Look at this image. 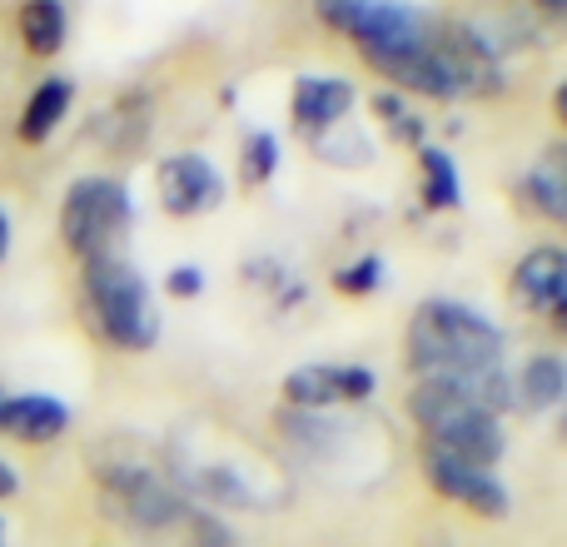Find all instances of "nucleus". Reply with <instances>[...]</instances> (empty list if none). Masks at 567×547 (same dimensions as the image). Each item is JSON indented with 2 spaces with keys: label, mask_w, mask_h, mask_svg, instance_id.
Wrapping results in <instances>:
<instances>
[{
  "label": "nucleus",
  "mask_w": 567,
  "mask_h": 547,
  "mask_svg": "<svg viewBox=\"0 0 567 547\" xmlns=\"http://www.w3.org/2000/svg\"><path fill=\"white\" fill-rule=\"evenodd\" d=\"M403 353H409V369L419 373V383H449L498 419L513 409L508 339L473 303L423 299L409 319Z\"/></svg>",
  "instance_id": "nucleus-1"
},
{
  "label": "nucleus",
  "mask_w": 567,
  "mask_h": 547,
  "mask_svg": "<svg viewBox=\"0 0 567 547\" xmlns=\"http://www.w3.org/2000/svg\"><path fill=\"white\" fill-rule=\"evenodd\" d=\"M409 419L419 423L423 448H439V453H449V458L478 463V468H498V458L508 453V433H503L498 413L478 409V403L463 399L449 383H413Z\"/></svg>",
  "instance_id": "nucleus-2"
},
{
  "label": "nucleus",
  "mask_w": 567,
  "mask_h": 547,
  "mask_svg": "<svg viewBox=\"0 0 567 547\" xmlns=\"http://www.w3.org/2000/svg\"><path fill=\"white\" fill-rule=\"evenodd\" d=\"M85 313L110 349L145 353L159 343L155 293H150L145 274L135 265H125L120 255L90 259L85 265Z\"/></svg>",
  "instance_id": "nucleus-3"
},
{
  "label": "nucleus",
  "mask_w": 567,
  "mask_h": 547,
  "mask_svg": "<svg viewBox=\"0 0 567 547\" xmlns=\"http://www.w3.org/2000/svg\"><path fill=\"white\" fill-rule=\"evenodd\" d=\"M135 225V199L110 175H80L60 199V239L75 259H105Z\"/></svg>",
  "instance_id": "nucleus-4"
},
{
  "label": "nucleus",
  "mask_w": 567,
  "mask_h": 547,
  "mask_svg": "<svg viewBox=\"0 0 567 547\" xmlns=\"http://www.w3.org/2000/svg\"><path fill=\"white\" fill-rule=\"evenodd\" d=\"M100 493H105L110 513L145 533H169L189 528L195 518V503L179 493V483H169L165 473H155L150 463L140 458H115V463H100Z\"/></svg>",
  "instance_id": "nucleus-5"
},
{
  "label": "nucleus",
  "mask_w": 567,
  "mask_h": 547,
  "mask_svg": "<svg viewBox=\"0 0 567 547\" xmlns=\"http://www.w3.org/2000/svg\"><path fill=\"white\" fill-rule=\"evenodd\" d=\"M423 473H429L433 493H443V498L458 503V508L478 513V518H508L513 498H508V488H503V478L493 468L449 458V453H439V448H423Z\"/></svg>",
  "instance_id": "nucleus-6"
},
{
  "label": "nucleus",
  "mask_w": 567,
  "mask_h": 547,
  "mask_svg": "<svg viewBox=\"0 0 567 547\" xmlns=\"http://www.w3.org/2000/svg\"><path fill=\"white\" fill-rule=\"evenodd\" d=\"M373 389H379V379L363 363H303V369H293L284 379V403L319 413V409H339V403L373 399Z\"/></svg>",
  "instance_id": "nucleus-7"
},
{
  "label": "nucleus",
  "mask_w": 567,
  "mask_h": 547,
  "mask_svg": "<svg viewBox=\"0 0 567 547\" xmlns=\"http://www.w3.org/2000/svg\"><path fill=\"white\" fill-rule=\"evenodd\" d=\"M155 189H159V205H165L175 219L215 215L229 195L225 175H219L215 159H205V155H169L155 175Z\"/></svg>",
  "instance_id": "nucleus-8"
},
{
  "label": "nucleus",
  "mask_w": 567,
  "mask_h": 547,
  "mask_svg": "<svg viewBox=\"0 0 567 547\" xmlns=\"http://www.w3.org/2000/svg\"><path fill=\"white\" fill-rule=\"evenodd\" d=\"M508 289L528 313H543L548 323H563L567 319V255L558 245L528 249V255L513 265Z\"/></svg>",
  "instance_id": "nucleus-9"
},
{
  "label": "nucleus",
  "mask_w": 567,
  "mask_h": 547,
  "mask_svg": "<svg viewBox=\"0 0 567 547\" xmlns=\"http://www.w3.org/2000/svg\"><path fill=\"white\" fill-rule=\"evenodd\" d=\"M353 100H359V90H353L349 80H339V75H299L293 80L289 120H293V130H299L303 140L319 145L323 135H333V130L349 120Z\"/></svg>",
  "instance_id": "nucleus-10"
},
{
  "label": "nucleus",
  "mask_w": 567,
  "mask_h": 547,
  "mask_svg": "<svg viewBox=\"0 0 567 547\" xmlns=\"http://www.w3.org/2000/svg\"><path fill=\"white\" fill-rule=\"evenodd\" d=\"M70 429V403L55 393H16L0 403V433L20 443H55Z\"/></svg>",
  "instance_id": "nucleus-11"
},
{
  "label": "nucleus",
  "mask_w": 567,
  "mask_h": 547,
  "mask_svg": "<svg viewBox=\"0 0 567 547\" xmlns=\"http://www.w3.org/2000/svg\"><path fill=\"white\" fill-rule=\"evenodd\" d=\"M70 105H75V85H70L65 75L40 80V85L30 90L25 110H20V140H25V145H45V140L65 125Z\"/></svg>",
  "instance_id": "nucleus-12"
},
{
  "label": "nucleus",
  "mask_w": 567,
  "mask_h": 547,
  "mask_svg": "<svg viewBox=\"0 0 567 547\" xmlns=\"http://www.w3.org/2000/svg\"><path fill=\"white\" fill-rule=\"evenodd\" d=\"M563 389H567V369L558 353H533L518 369V379H513V403L523 413H548L563 403Z\"/></svg>",
  "instance_id": "nucleus-13"
},
{
  "label": "nucleus",
  "mask_w": 567,
  "mask_h": 547,
  "mask_svg": "<svg viewBox=\"0 0 567 547\" xmlns=\"http://www.w3.org/2000/svg\"><path fill=\"white\" fill-rule=\"evenodd\" d=\"M16 25L30 55H55L70 40V10H65V0H25Z\"/></svg>",
  "instance_id": "nucleus-14"
},
{
  "label": "nucleus",
  "mask_w": 567,
  "mask_h": 547,
  "mask_svg": "<svg viewBox=\"0 0 567 547\" xmlns=\"http://www.w3.org/2000/svg\"><path fill=\"white\" fill-rule=\"evenodd\" d=\"M419 165H423V205L449 215V209H463V175L458 159L443 145H419Z\"/></svg>",
  "instance_id": "nucleus-15"
},
{
  "label": "nucleus",
  "mask_w": 567,
  "mask_h": 547,
  "mask_svg": "<svg viewBox=\"0 0 567 547\" xmlns=\"http://www.w3.org/2000/svg\"><path fill=\"white\" fill-rule=\"evenodd\" d=\"M523 199H528L543 219H553V225L567 219V185H563V155L558 149H553L543 165L528 169V179H523Z\"/></svg>",
  "instance_id": "nucleus-16"
},
{
  "label": "nucleus",
  "mask_w": 567,
  "mask_h": 547,
  "mask_svg": "<svg viewBox=\"0 0 567 547\" xmlns=\"http://www.w3.org/2000/svg\"><path fill=\"white\" fill-rule=\"evenodd\" d=\"M279 169V140L269 135V130H249L245 135V149H239V179H245L249 189L269 185Z\"/></svg>",
  "instance_id": "nucleus-17"
},
{
  "label": "nucleus",
  "mask_w": 567,
  "mask_h": 547,
  "mask_svg": "<svg viewBox=\"0 0 567 547\" xmlns=\"http://www.w3.org/2000/svg\"><path fill=\"white\" fill-rule=\"evenodd\" d=\"M373 110H379V120L389 125V135H393V140H403V145H429V140H423V135H429V125H423V120L413 115L409 100H403V95H393V90H389V95L373 100Z\"/></svg>",
  "instance_id": "nucleus-18"
},
{
  "label": "nucleus",
  "mask_w": 567,
  "mask_h": 547,
  "mask_svg": "<svg viewBox=\"0 0 567 547\" xmlns=\"http://www.w3.org/2000/svg\"><path fill=\"white\" fill-rule=\"evenodd\" d=\"M383 283V259L379 255H359L353 265H343L333 274V289L349 293V299H369V293H379Z\"/></svg>",
  "instance_id": "nucleus-19"
},
{
  "label": "nucleus",
  "mask_w": 567,
  "mask_h": 547,
  "mask_svg": "<svg viewBox=\"0 0 567 547\" xmlns=\"http://www.w3.org/2000/svg\"><path fill=\"white\" fill-rule=\"evenodd\" d=\"M165 289L175 293V299H199V293H205V269L199 265H175L165 274Z\"/></svg>",
  "instance_id": "nucleus-20"
},
{
  "label": "nucleus",
  "mask_w": 567,
  "mask_h": 547,
  "mask_svg": "<svg viewBox=\"0 0 567 547\" xmlns=\"http://www.w3.org/2000/svg\"><path fill=\"white\" fill-rule=\"evenodd\" d=\"M16 493H20V473L10 468V463H0V503L16 498Z\"/></svg>",
  "instance_id": "nucleus-21"
},
{
  "label": "nucleus",
  "mask_w": 567,
  "mask_h": 547,
  "mask_svg": "<svg viewBox=\"0 0 567 547\" xmlns=\"http://www.w3.org/2000/svg\"><path fill=\"white\" fill-rule=\"evenodd\" d=\"M6 255H10V215L0 205V265H6Z\"/></svg>",
  "instance_id": "nucleus-22"
},
{
  "label": "nucleus",
  "mask_w": 567,
  "mask_h": 547,
  "mask_svg": "<svg viewBox=\"0 0 567 547\" xmlns=\"http://www.w3.org/2000/svg\"><path fill=\"white\" fill-rule=\"evenodd\" d=\"M538 6H543V16H553V20H558L563 10H567V0H538Z\"/></svg>",
  "instance_id": "nucleus-23"
},
{
  "label": "nucleus",
  "mask_w": 567,
  "mask_h": 547,
  "mask_svg": "<svg viewBox=\"0 0 567 547\" xmlns=\"http://www.w3.org/2000/svg\"><path fill=\"white\" fill-rule=\"evenodd\" d=\"M0 547H6V523H0Z\"/></svg>",
  "instance_id": "nucleus-24"
},
{
  "label": "nucleus",
  "mask_w": 567,
  "mask_h": 547,
  "mask_svg": "<svg viewBox=\"0 0 567 547\" xmlns=\"http://www.w3.org/2000/svg\"><path fill=\"white\" fill-rule=\"evenodd\" d=\"M0 403H6V393H0Z\"/></svg>",
  "instance_id": "nucleus-25"
}]
</instances>
